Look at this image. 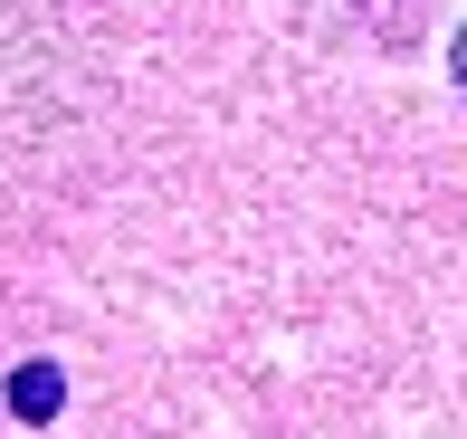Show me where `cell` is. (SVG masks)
Listing matches in <instances>:
<instances>
[{
	"mask_svg": "<svg viewBox=\"0 0 467 439\" xmlns=\"http://www.w3.org/2000/svg\"><path fill=\"white\" fill-rule=\"evenodd\" d=\"M10 411L19 421H57V411H67V372L57 363H19L10 372Z\"/></svg>",
	"mask_w": 467,
	"mask_h": 439,
	"instance_id": "6da1fadb",
	"label": "cell"
},
{
	"mask_svg": "<svg viewBox=\"0 0 467 439\" xmlns=\"http://www.w3.org/2000/svg\"><path fill=\"white\" fill-rule=\"evenodd\" d=\"M458 87H467V29H458Z\"/></svg>",
	"mask_w": 467,
	"mask_h": 439,
	"instance_id": "7a4b0ae2",
	"label": "cell"
}]
</instances>
